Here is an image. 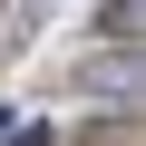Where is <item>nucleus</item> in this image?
<instances>
[{
  "mask_svg": "<svg viewBox=\"0 0 146 146\" xmlns=\"http://www.w3.org/2000/svg\"><path fill=\"white\" fill-rule=\"evenodd\" d=\"M98 39H107V49L136 39V0H107V10H98Z\"/></svg>",
  "mask_w": 146,
  "mask_h": 146,
  "instance_id": "nucleus-2",
  "label": "nucleus"
},
{
  "mask_svg": "<svg viewBox=\"0 0 146 146\" xmlns=\"http://www.w3.org/2000/svg\"><path fill=\"white\" fill-rule=\"evenodd\" d=\"M20 10H29V20H39V10H49V0H20Z\"/></svg>",
  "mask_w": 146,
  "mask_h": 146,
  "instance_id": "nucleus-3",
  "label": "nucleus"
},
{
  "mask_svg": "<svg viewBox=\"0 0 146 146\" xmlns=\"http://www.w3.org/2000/svg\"><path fill=\"white\" fill-rule=\"evenodd\" d=\"M136 78H146L136 49H98V58L68 68V88H78V98H107V107H136Z\"/></svg>",
  "mask_w": 146,
  "mask_h": 146,
  "instance_id": "nucleus-1",
  "label": "nucleus"
}]
</instances>
